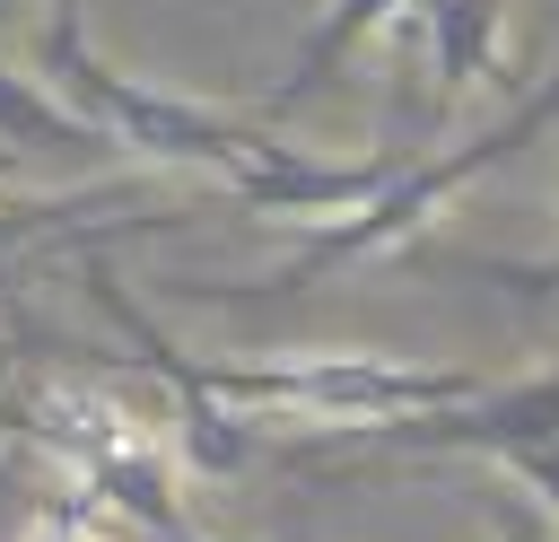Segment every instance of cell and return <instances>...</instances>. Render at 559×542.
<instances>
[{"mask_svg": "<svg viewBox=\"0 0 559 542\" xmlns=\"http://www.w3.org/2000/svg\"><path fill=\"white\" fill-rule=\"evenodd\" d=\"M498 472H515L550 516H559V437H542V446H515V455H498Z\"/></svg>", "mask_w": 559, "mask_h": 542, "instance_id": "obj_7", "label": "cell"}, {"mask_svg": "<svg viewBox=\"0 0 559 542\" xmlns=\"http://www.w3.org/2000/svg\"><path fill=\"white\" fill-rule=\"evenodd\" d=\"M140 542H201V533H183V525H175V533H140Z\"/></svg>", "mask_w": 559, "mask_h": 542, "instance_id": "obj_10", "label": "cell"}, {"mask_svg": "<svg viewBox=\"0 0 559 542\" xmlns=\"http://www.w3.org/2000/svg\"><path fill=\"white\" fill-rule=\"evenodd\" d=\"M35 79H44L79 122H96L122 157H148V166H201V175L236 184V175L280 140L262 114H227V105H201V96H166V87L114 70V61L87 44V0H44Z\"/></svg>", "mask_w": 559, "mask_h": 542, "instance_id": "obj_2", "label": "cell"}, {"mask_svg": "<svg viewBox=\"0 0 559 542\" xmlns=\"http://www.w3.org/2000/svg\"><path fill=\"white\" fill-rule=\"evenodd\" d=\"M17 157H26V149H9V140H0V175H17Z\"/></svg>", "mask_w": 559, "mask_h": 542, "instance_id": "obj_9", "label": "cell"}, {"mask_svg": "<svg viewBox=\"0 0 559 542\" xmlns=\"http://www.w3.org/2000/svg\"><path fill=\"white\" fill-rule=\"evenodd\" d=\"M507 542H533V533H524V525H507Z\"/></svg>", "mask_w": 559, "mask_h": 542, "instance_id": "obj_11", "label": "cell"}, {"mask_svg": "<svg viewBox=\"0 0 559 542\" xmlns=\"http://www.w3.org/2000/svg\"><path fill=\"white\" fill-rule=\"evenodd\" d=\"M0 140L9 149H61V157H114V140L96 131V122H79L44 79H17L9 61H0Z\"/></svg>", "mask_w": 559, "mask_h": 542, "instance_id": "obj_6", "label": "cell"}, {"mask_svg": "<svg viewBox=\"0 0 559 542\" xmlns=\"http://www.w3.org/2000/svg\"><path fill=\"white\" fill-rule=\"evenodd\" d=\"M402 26H411L419 52H428L437 114L463 105L480 79H498V52H507V0H411Z\"/></svg>", "mask_w": 559, "mask_h": 542, "instance_id": "obj_4", "label": "cell"}, {"mask_svg": "<svg viewBox=\"0 0 559 542\" xmlns=\"http://www.w3.org/2000/svg\"><path fill=\"white\" fill-rule=\"evenodd\" d=\"M96 297L105 315L131 332L140 367L148 376H175V385H201L210 402L227 411H280V420H323V428H376V420H411V411H437V402H463L480 393L489 376L472 367H428V358H384V350H280V358H183L105 271H96Z\"/></svg>", "mask_w": 559, "mask_h": 542, "instance_id": "obj_1", "label": "cell"}, {"mask_svg": "<svg viewBox=\"0 0 559 542\" xmlns=\"http://www.w3.org/2000/svg\"><path fill=\"white\" fill-rule=\"evenodd\" d=\"M550 114H559V70H550L524 105H507L489 131H472V140H454V149H428V157L411 149L402 175H393L376 201H358V210H341V219H314V236H306L280 271H262V280H245V288H201V297H297L306 280H323V271H341V262H358V254H384V245L419 236V227L437 219V201H454L463 184H480L489 166H507L524 140H542Z\"/></svg>", "mask_w": 559, "mask_h": 542, "instance_id": "obj_3", "label": "cell"}, {"mask_svg": "<svg viewBox=\"0 0 559 542\" xmlns=\"http://www.w3.org/2000/svg\"><path fill=\"white\" fill-rule=\"evenodd\" d=\"M402 9H411V0H332V9H323V26L297 44V61L280 70V87H271L253 114H262V122H280L288 105H306V96H314V87H323V79H332L358 44H367V35H376V26H393Z\"/></svg>", "mask_w": 559, "mask_h": 542, "instance_id": "obj_5", "label": "cell"}, {"mask_svg": "<svg viewBox=\"0 0 559 542\" xmlns=\"http://www.w3.org/2000/svg\"><path fill=\"white\" fill-rule=\"evenodd\" d=\"M472 271L498 280V288H515V297H533V306L559 297V254H550V262H472Z\"/></svg>", "mask_w": 559, "mask_h": 542, "instance_id": "obj_8", "label": "cell"}, {"mask_svg": "<svg viewBox=\"0 0 559 542\" xmlns=\"http://www.w3.org/2000/svg\"><path fill=\"white\" fill-rule=\"evenodd\" d=\"M9 9H17V0H0V17H9Z\"/></svg>", "mask_w": 559, "mask_h": 542, "instance_id": "obj_12", "label": "cell"}]
</instances>
